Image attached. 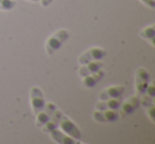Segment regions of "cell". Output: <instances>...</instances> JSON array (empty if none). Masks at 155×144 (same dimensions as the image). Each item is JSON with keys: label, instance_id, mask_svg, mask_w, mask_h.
I'll use <instances>...</instances> for the list:
<instances>
[{"label": "cell", "instance_id": "obj_1", "mask_svg": "<svg viewBox=\"0 0 155 144\" xmlns=\"http://www.w3.org/2000/svg\"><path fill=\"white\" fill-rule=\"evenodd\" d=\"M69 38V32L65 29L56 31L53 35L49 37L46 41V51L49 55H53L58 50L62 48L64 43Z\"/></svg>", "mask_w": 155, "mask_h": 144}, {"label": "cell", "instance_id": "obj_2", "mask_svg": "<svg viewBox=\"0 0 155 144\" xmlns=\"http://www.w3.org/2000/svg\"><path fill=\"white\" fill-rule=\"evenodd\" d=\"M58 126L61 127L63 133L70 136V137H72L73 139L78 140V141H79V140L81 139V137H82L80 129L78 128L77 125H75L68 117H66L63 114H62V116H61L60 122H58Z\"/></svg>", "mask_w": 155, "mask_h": 144}, {"label": "cell", "instance_id": "obj_3", "mask_svg": "<svg viewBox=\"0 0 155 144\" xmlns=\"http://www.w3.org/2000/svg\"><path fill=\"white\" fill-rule=\"evenodd\" d=\"M30 102L32 106V110L34 114H37L41 110H43L46 106V101L44 93L38 87H32L30 91Z\"/></svg>", "mask_w": 155, "mask_h": 144}, {"label": "cell", "instance_id": "obj_4", "mask_svg": "<svg viewBox=\"0 0 155 144\" xmlns=\"http://www.w3.org/2000/svg\"><path fill=\"white\" fill-rule=\"evenodd\" d=\"M106 56V50L102 48H91L82 54L79 58V62L81 65H85L93 60H101Z\"/></svg>", "mask_w": 155, "mask_h": 144}, {"label": "cell", "instance_id": "obj_5", "mask_svg": "<svg viewBox=\"0 0 155 144\" xmlns=\"http://www.w3.org/2000/svg\"><path fill=\"white\" fill-rule=\"evenodd\" d=\"M93 118L98 122H110L114 123L118 121L119 112L118 110L106 109V110H97L93 112Z\"/></svg>", "mask_w": 155, "mask_h": 144}, {"label": "cell", "instance_id": "obj_6", "mask_svg": "<svg viewBox=\"0 0 155 144\" xmlns=\"http://www.w3.org/2000/svg\"><path fill=\"white\" fill-rule=\"evenodd\" d=\"M56 109L55 105L52 103H48L46 104L45 108H44L43 110H41V111L38 112L37 114H35L36 116V125L38 127H43L44 125L46 124V123L49 121V119L51 118L52 114H53V111Z\"/></svg>", "mask_w": 155, "mask_h": 144}, {"label": "cell", "instance_id": "obj_7", "mask_svg": "<svg viewBox=\"0 0 155 144\" xmlns=\"http://www.w3.org/2000/svg\"><path fill=\"white\" fill-rule=\"evenodd\" d=\"M103 67V62L101 60H93V62H89L85 65H82L80 69H79V75L81 78H84V76L91 75V74L97 72L98 70L102 69Z\"/></svg>", "mask_w": 155, "mask_h": 144}, {"label": "cell", "instance_id": "obj_8", "mask_svg": "<svg viewBox=\"0 0 155 144\" xmlns=\"http://www.w3.org/2000/svg\"><path fill=\"white\" fill-rule=\"evenodd\" d=\"M122 104V95L118 98H113V99H108L105 101H101L96 105V109L97 110H106V109H114L118 110L120 109V106Z\"/></svg>", "mask_w": 155, "mask_h": 144}, {"label": "cell", "instance_id": "obj_9", "mask_svg": "<svg viewBox=\"0 0 155 144\" xmlns=\"http://www.w3.org/2000/svg\"><path fill=\"white\" fill-rule=\"evenodd\" d=\"M123 91H124V86H121V85L108 87L107 89L99 93V99L101 101H105V100L113 99V98H118L122 95Z\"/></svg>", "mask_w": 155, "mask_h": 144}, {"label": "cell", "instance_id": "obj_10", "mask_svg": "<svg viewBox=\"0 0 155 144\" xmlns=\"http://www.w3.org/2000/svg\"><path fill=\"white\" fill-rule=\"evenodd\" d=\"M49 133H50V136H51L52 140L55 141L56 143H60V144H77L78 143V140L73 139L72 137L66 135V133H63V131L58 130V128L51 130Z\"/></svg>", "mask_w": 155, "mask_h": 144}, {"label": "cell", "instance_id": "obj_11", "mask_svg": "<svg viewBox=\"0 0 155 144\" xmlns=\"http://www.w3.org/2000/svg\"><path fill=\"white\" fill-rule=\"evenodd\" d=\"M140 105V99L136 95L134 97H131L130 99H127L124 103L121 104L120 109L122 111V114H131L139 107Z\"/></svg>", "mask_w": 155, "mask_h": 144}, {"label": "cell", "instance_id": "obj_12", "mask_svg": "<svg viewBox=\"0 0 155 144\" xmlns=\"http://www.w3.org/2000/svg\"><path fill=\"white\" fill-rule=\"evenodd\" d=\"M62 114H63V112L60 111V110H58V109L54 110L53 114H52V116H51V118L49 119V121H48V122L46 123L43 127H41L44 133H49L51 130L58 128V122H60V119H61Z\"/></svg>", "mask_w": 155, "mask_h": 144}, {"label": "cell", "instance_id": "obj_13", "mask_svg": "<svg viewBox=\"0 0 155 144\" xmlns=\"http://www.w3.org/2000/svg\"><path fill=\"white\" fill-rule=\"evenodd\" d=\"M104 76V71H102L101 69L98 70L97 72L91 74V75H87L83 78V84L84 86H86L87 88H93L95 87L100 81L102 80V78Z\"/></svg>", "mask_w": 155, "mask_h": 144}, {"label": "cell", "instance_id": "obj_14", "mask_svg": "<svg viewBox=\"0 0 155 144\" xmlns=\"http://www.w3.org/2000/svg\"><path fill=\"white\" fill-rule=\"evenodd\" d=\"M140 37L143 39L150 40L152 46H154V36H155V24H151L149 27H146L143 30L140 32Z\"/></svg>", "mask_w": 155, "mask_h": 144}, {"label": "cell", "instance_id": "obj_15", "mask_svg": "<svg viewBox=\"0 0 155 144\" xmlns=\"http://www.w3.org/2000/svg\"><path fill=\"white\" fill-rule=\"evenodd\" d=\"M16 5L15 0H0V10L3 11H10Z\"/></svg>", "mask_w": 155, "mask_h": 144}, {"label": "cell", "instance_id": "obj_16", "mask_svg": "<svg viewBox=\"0 0 155 144\" xmlns=\"http://www.w3.org/2000/svg\"><path fill=\"white\" fill-rule=\"evenodd\" d=\"M152 99L153 98L149 97V95H147L146 93H144V94H142L141 99H140V105L144 106V107H149V106L153 105Z\"/></svg>", "mask_w": 155, "mask_h": 144}, {"label": "cell", "instance_id": "obj_17", "mask_svg": "<svg viewBox=\"0 0 155 144\" xmlns=\"http://www.w3.org/2000/svg\"><path fill=\"white\" fill-rule=\"evenodd\" d=\"M147 114L149 116V118L151 119L152 122L155 121V107L154 105H151L149 107H147Z\"/></svg>", "mask_w": 155, "mask_h": 144}, {"label": "cell", "instance_id": "obj_18", "mask_svg": "<svg viewBox=\"0 0 155 144\" xmlns=\"http://www.w3.org/2000/svg\"><path fill=\"white\" fill-rule=\"evenodd\" d=\"M146 94L149 95L151 98H154L155 97V86L153 84L148 85L147 87V90H146Z\"/></svg>", "mask_w": 155, "mask_h": 144}, {"label": "cell", "instance_id": "obj_19", "mask_svg": "<svg viewBox=\"0 0 155 144\" xmlns=\"http://www.w3.org/2000/svg\"><path fill=\"white\" fill-rule=\"evenodd\" d=\"M144 5H147L150 8H155V0H141Z\"/></svg>", "mask_w": 155, "mask_h": 144}, {"label": "cell", "instance_id": "obj_20", "mask_svg": "<svg viewBox=\"0 0 155 144\" xmlns=\"http://www.w3.org/2000/svg\"><path fill=\"white\" fill-rule=\"evenodd\" d=\"M53 0H41V5H43L44 8H47L50 5V3L52 2Z\"/></svg>", "mask_w": 155, "mask_h": 144}, {"label": "cell", "instance_id": "obj_21", "mask_svg": "<svg viewBox=\"0 0 155 144\" xmlns=\"http://www.w3.org/2000/svg\"><path fill=\"white\" fill-rule=\"evenodd\" d=\"M29 1H33V2H36V1H39V0H29Z\"/></svg>", "mask_w": 155, "mask_h": 144}]
</instances>
